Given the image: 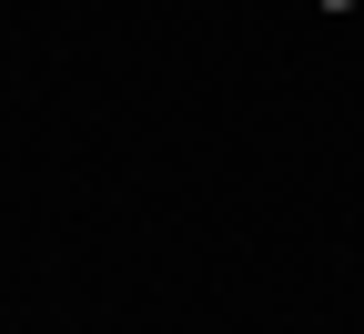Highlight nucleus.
<instances>
[{
    "label": "nucleus",
    "instance_id": "f257e3e1",
    "mask_svg": "<svg viewBox=\"0 0 364 334\" xmlns=\"http://www.w3.org/2000/svg\"><path fill=\"white\" fill-rule=\"evenodd\" d=\"M314 11H364V0H314Z\"/></svg>",
    "mask_w": 364,
    "mask_h": 334
}]
</instances>
